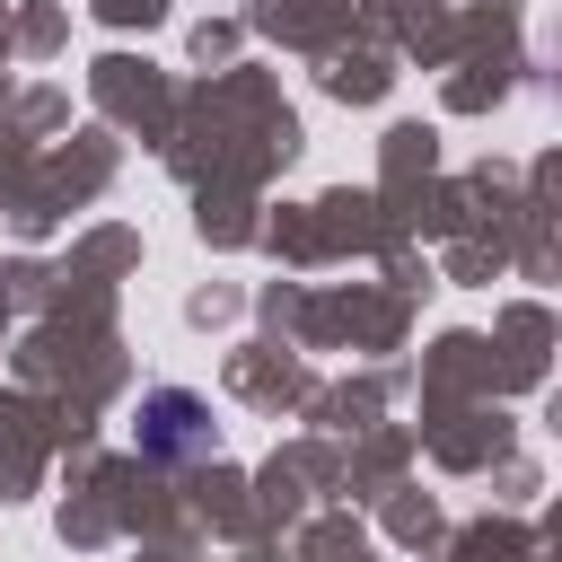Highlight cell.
Wrapping results in <instances>:
<instances>
[{
  "label": "cell",
  "mask_w": 562,
  "mask_h": 562,
  "mask_svg": "<svg viewBox=\"0 0 562 562\" xmlns=\"http://www.w3.org/2000/svg\"><path fill=\"white\" fill-rule=\"evenodd\" d=\"M132 448L149 465H202L220 457V413L193 395V386H140L132 404Z\"/></svg>",
  "instance_id": "6da1fadb"
}]
</instances>
